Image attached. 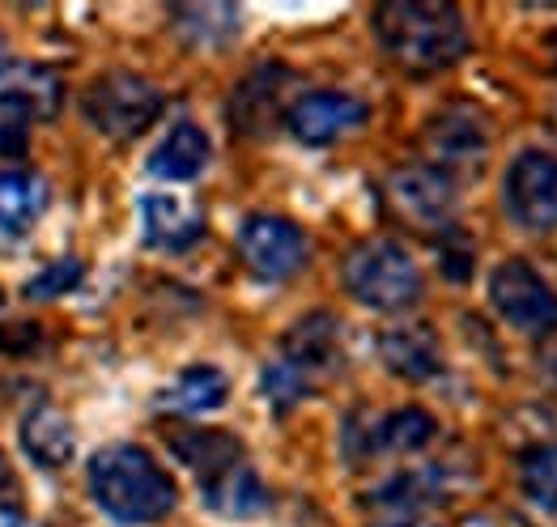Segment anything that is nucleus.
Segmentation results:
<instances>
[{
    "mask_svg": "<svg viewBox=\"0 0 557 527\" xmlns=\"http://www.w3.org/2000/svg\"><path fill=\"white\" fill-rule=\"evenodd\" d=\"M238 255L251 268V277L281 286V281H294L307 268L311 239L298 222H289L281 213H251L238 226Z\"/></svg>",
    "mask_w": 557,
    "mask_h": 527,
    "instance_id": "obj_6",
    "label": "nucleus"
},
{
    "mask_svg": "<svg viewBox=\"0 0 557 527\" xmlns=\"http://www.w3.org/2000/svg\"><path fill=\"white\" fill-rule=\"evenodd\" d=\"M281 357L294 362L311 384L320 387L341 371V319L327 311H311L307 319H298L289 332L281 336Z\"/></svg>",
    "mask_w": 557,
    "mask_h": 527,
    "instance_id": "obj_13",
    "label": "nucleus"
},
{
    "mask_svg": "<svg viewBox=\"0 0 557 527\" xmlns=\"http://www.w3.org/2000/svg\"><path fill=\"white\" fill-rule=\"evenodd\" d=\"M374 39L405 73H447L472 48L465 13L447 0H387L371 17Z\"/></svg>",
    "mask_w": 557,
    "mask_h": 527,
    "instance_id": "obj_1",
    "label": "nucleus"
},
{
    "mask_svg": "<svg viewBox=\"0 0 557 527\" xmlns=\"http://www.w3.org/2000/svg\"><path fill=\"white\" fill-rule=\"evenodd\" d=\"M434 260H438V273L451 286H465L468 277H472V268H476V247H472L465 230L447 226V230L434 235Z\"/></svg>",
    "mask_w": 557,
    "mask_h": 527,
    "instance_id": "obj_26",
    "label": "nucleus"
},
{
    "mask_svg": "<svg viewBox=\"0 0 557 527\" xmlns=\"http://www.w3.org/2000/svg\"><path fill=\"white\" fill-rule=\"evenodd\" d=\"M166 95L128 68H111L102 77H94L82 95V115L94 133H102L107 141H137L153 128V120L162 115Z\"/></svg>",
    "mask_w": 557,
    "mask_h": 527,
    "instance_id": "obj_4",
    "label": "nucleus"
},
{
    "mask_svg": "<svg viewBox=\"0 0 557 527\" xmlns=\"http://www.w3.org/2000/svg\"><path fill=\"white\" fill-rule=\"evenodd\" d=\"M231 400V379L222 366H184L175 384L158 396V409L171 417H205Z\"/></svg>",
    "mask_w": 557,
    "mask_h": 527,
    "instance_id": "obj_19",
    "label": "nucleus"
},
{
    "mask_svg": "<svg viewBox=\"0 0 557 527\" xmlns=\"http://www.w3.org/2000/svg\"><path fill=\"white\" fill-rule=\"evenodd\" d=\"M379 527H438V524H430L421 515H392V519H383Z\"/></svg>",
    "mask_w": 557,
    "mask_h": 527,
    "instance_id": "obj_30",
    "label": "nucleus"
},
{
    "mask_svg": "<svg viewBox=\"0 0 557 527\" xmlns=\"http://www.w3.org/2000/svg\"><path fill=\"white\" fill-rule=\"evenodd\" d=\"M140 230L145 247L162 255H184L205 239V213L175 192H149L140 196Z\"/></svg>",
    "mask_w": 557,
    "mask_h": 527,
    "instance_id": "obj_12",
    "label": "nucleus"
},
{
    "mask_svg": "<svg viewBox=\"0 0 557 527\" xmlns=\"http://www.w3.org/2000/svg\"><path fill=\"white\" fill-rule=\"evenodd\" d=\"M379 357L383 366L405 384H430L443 375V340L430 324H396L379 332Z\"/></svg>",
    "mask_w": 557,
    "mask_h": 527,
    "instance_id": "obj_14",
    "label": "nucleus"
},
{
    "mask_svg": "<svg viewBox=\"0 0 557 527\" xmlns=\"http://www.w3.org/2000/svg\"><path fill=\"white\" fill-rule=\"evenodd\" d=\"M205 493V506L222 519H260L269 506H273V493L264 477L251 468V464H234L222 477H213L209 485H200Z\"/></svg>",
    "mask_w": 557,
    "mask_h": 527,
    "instance_id": "obj_18",
    "label": "nucleus"
},
{
    "mask_svg": "<svg viewBox=\"0 0 557 527\" xmlns=\"http://www.w3.org/2000/svg\"><path fill=\"white\" fill-rule=\"evenodd\" d=\"M447 493H451V473L443 464H430V468H409V473H396L383 485H374L367 502L392 511V515H418L421 506H434Z\"/></svg>",
    "mask_w": 557,
    "mask_h": 527,
    "instance_id": "obj_20",
    "label": "nucleus"
},
{
    "mask_svg": "<svg viewBox=\"0 0 557 527\" xmlns=\"http://www.w3.org/2000/svg\"><path fill=\"white\" fill-rule=\"evenodd\" d=\"M0 73H4V43H0Z\"/></svg>",
    "mask_w": 557,
    "mask_h": 527,
    "instance_id": "obj_31",
    "label": "nucleus"
},
{
    "mask_svg": "<svg viewBox=\"0 0 557 527\" xmlns=\"http://www.w3.org/2000/svg\"><path fill=\"white\" fill-rule=\"evenodd\" d=\"M503 213L519 230L545 235L557 226V153L554 149H523L515 153L503 175Z\"/></svg>",
    "mask_w": 557,
    "mask_h": 527,
    "instance_id": "obj_8",
    "label": "nucleus"
},
{
    "mask_svg": "<svg viewBox=\"0 0 557 527\" xmlns=\"http://www.w3.org/2000/svg\"><path fill=\"white\" fill-rule=\"evenodd\" d=\"M64 98V81L44 68V64H22V68H4L0 81V115L30 124V120H47L60 111Z\"/></svg>",
    "mask_w": 557,
    "mask_h": 527,
    "instance_id": "obj_16",
    "label": "nucleus"
},
{
    "mask_svg": "<svg viewBox=\"0 0 557 527\" xmlns=\"http://www.w3.org/2000/svg\"><path fill=\"white\" fill-rule=\"evenodd\" d=\"M86 485H90L98 511H107V519L124 527L162 524L180 502V489L166 477V468L145 447H133V442H111V447L94 451Z\"/></svg>",
    "mask_w": 557,
    "mask_h": 527,
    "instance_id": "obj_2",
    "label": "nucleus"
},
{
    "mask_svg": "<svg viewBox=\"0 0 557 527\" xmlns=\"http://www.w3.org/2000/svg\"><path fill=\"white\" fill-rule=\"evenodd\" d=\"M367 120H371L367 98L349 90H307L285 111V128L298 145H332L358 133Z\"/></svg>",
    "mask_w": 557,
    "mask_h": 527,
    "instance_id": "obj_10",
    "label": "nucleus"
},
{
    "mask_svg": "<svg viewBox=\"0 0 557 527\" xmlns=\"http://www.w3.org/2000/svg\"><path fill=\"white\" fill-rule=\"evenodd\" d=\"M47 213V184L26 171H0V235H26Z\"/></svg>",
    "mask_w": 557,
    "mask_h": 527,
    "instance_id": "obj_23",
    "label": "nucleus"
},
{
    "mask_svg": "<svg viewBox=\"0 0 557 527\" xmlns=\"http://www.w3.org/2000/svg\"><path fill=\"white\" fill-rule=\"evenodd\" d=\"M387 200L392 209L413 222L421 230H447L451 217H456V184L447 175H438L430 162H418V166H396L387 175Z\"/></svg>",
    "mask_w": 557,
    "mask_h": 527,
    "instance_id": "obj_11",
    "label": "nucleus"
},
{
    "mask_svg": "<svg viewBox=\"0 0 557 527\" xmlns=\"http://www.w3.org/2000/svg\"><path fill=\"white\" fill-rule=\"evenodd\" d=\"M519 485L528 493L532 506L557 515V442H541L532 451H523L519 460Z\"/></svg>",
    "mask_w": 557,
    "mask_h": 527,
    "instance_id": "obj_24",
    "label": "nucleus"
},
{
    "mask_svg": "<svg viewBox=\"0 0 557 527\" xmlns=\"http://www.w3.org/2000/svg\"><path fill=\"white\" fill-rule=\"evenodd\" d=\"M490 306L498 319L523 336L557 332V289L528 264V260H503L490 273Z\"/></svg>",
    "mask_w": 557,
    "mask_h": 527,
    "instance_id": "obj_7",
    "label": "nucleus"
},
{
    "mask_svg": "<svg viewBox=\"0 0 557 527\" xmlns=\"http://www.w3.org/2000/svg\"><path fill=\"white\" fill-rule=\"evenodd\" d=\"M175 35L184 39L187 48H231L238 39V9L234 4H180L171 9Z\"/></svg>",
    "mask_w": 557,
    "mask_h": 527,
    "instance_id": "obj_22",
    "label": "nucleus"
},
{
    "mask_svg": "<svg viewBox=\"0 0 557 527\" xmlns=\"http://www.w3.org/2000/svg\"><path fill=\"white\" fill-rule=\"evenodd\" d=\"M17 519H22V489L13 480L9 460L0 455V524H17Z\"/></svg>",
    "mask_w": 557,
    "mask_h": 527,
    "instance_id": "obj_28",
    "label": "nucleus"
},
{
    "mask_svg": "<svg viewBox=\"0 0 557 527\" xmlns=\"http://www.w3.org/2000/svg\"><path fill=\"white\" fill-rule=\"evenodd\" d=\"M289 90H294V68L289 64H281V60L256 64L231 90V106H226L231 128L247 141H264L277 124H285Z\"/></svg>",
    "mask_w": 557,
    "mask_h": 527,
    "instance_id": "obj_9",
    "label": "nucleus"
},
{
    "mask_svg": "<svg viewBox=\"0 0 557 527\" xmlns=\"http://www.w3.org/2000/svg\"><path fill=\"white\" fill-rule=\"evenodd\" d=\"M171 451H175V460L196 473L200 485H209L213 477H222L226 468L234 464H243V447H238V438L234 434H222V430H184L171 438Z\"/></svg>",
    "mask_w": 557,
    "mask_h": 527,
    "instance_id": "obj_21",
    "label": "nucleus"
},
{
    "mask_svg": "<svg viewBox=\"0 0 557 527\" xmlns=\"http://www.w3.org/2000/svg\"><path fill=\"white\" fill-rule=\"evenodd\" d=\"M421 145H425L430 166L456 184V179H476L485 171L490 149H494V133H490V120H485L481 106L456 98V102L438 106L425 120Z\"/></svg>",
    "mask_w": 557,
    "mask_h": 527,
    "instance_id": "obj_5",
    "label": "nucleus"
},
{
    "mask_svg": "<svg viewBox=\"0 0 557 527\" xmlns=\"http://www.w3.org/2000/svg\"><path fill=\"white\" fill-rule=\"evenodd\" d=\"M341 281L349 289L354 302L379 315H400L421 302V268L418 260L392 239H371L354 247L341 264Z\"/></svg>",
    "mask_w": 557,
    "mask_h": 527,
    "instance_id": "obj_3",
    "label": "nucleus"
},
{
    "mask_svg": "<svg viewBox=\"0 0 557 527\" xmlns=\"http://www.w3.org/2000/svg\"><path fill=\"white\" fill-rule=\"evenodd\" d=\"M82 281V264L77 260H60V264H47L44 273L26 286L30 298H55V293H64V289H73Z\"/></svg>",
    "mask_w": 557,
    "mask_h": 527,
    "instance_id": "obj_27",
    "label": "nucleus"
},
{
    "mask_svg": "<svg viewBox=\"0 0 557 527\" xmlns=\"http://www.w3.org/2000/svg\"><path fill=\"white\" fill-rule=\"evenodd\" d=\"M209 158H213L209 133L200 124H191V120H180V124L166 128L162 141L153 145V153L145 158V171L153 179H166V184H191V179L205 175Z\"/></svg>",
    "mask_w": 557,
    "mask_h": 527,
    "instance_id": "obj_15",
    "label": "nucleus"
},
{
    "mask_svg": "<svg viewBox=\"0 0 557 527\" xmlns=\"http://www.w3.org/2000/svg\"><path fill=\"white\" fill-rule=\"evenodd\" d=\"M17 438H22V451L30 455V464H39L47 473L73 464V455H77V430H73V422L55 404L26 409V417L17 426Z\"/></svg>",
    "mask_w": 557,
    "mask_h": 527,
    "instance_id": "obj_17",
    "label": "nucleus"
},
{
    "mask_svg": "<svg viewBox=\"0 0 557 527\" xmlns=\"http://www.w3.org/2000/svg\"><path fill=\"white\" fill-rule=\"evenodd\" d=\"M260 391L269 396V404L277 409V413H289V409H298L315 384L294 366V362H285V357H273V362H264V371H260Z\"/></svg>",
    "mask_w": 557,
    "mask_h": 527,
    "instance_id": "obj_25",
    "label": "nucleus"
},
{
    "mask_svg": "<svg viewBox=\"0 0 557 527\" xmlns=\"http://www.w3.org/2000/svg\"><path fill=\"white\" fill-rule=\"evenodd\" d=\"M26 153V124L0 115V158H22Z\"/></svg>",
    "mask_w": 557,
    "mask_h": 527,
    "instance_id": "obj_29",
    "label": "nucleus"
}]
</instances>
